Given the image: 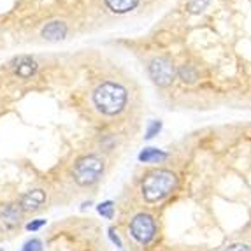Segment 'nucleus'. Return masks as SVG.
Segmentation results:
<instances>
[{"instance_id": "obj_1", "label": "nucleus", "mask_w": 251, "mask_h": 251, "mask_svg": "<svg viewBox=\"0 0 251 251\" xmlns=\"http://www.w3.org/2000/svg\"><path fill=\"white\" fill-rule=\"evenodd\" d=\"M93 102L100 113L107 114V116H114V114L122 113L125 107L126 90L122 84L113 83V81L102 83L93 93Z\"/></svg>"}, {"instance_id": "obj_2", "label": "nucleus", "mask_w": 251, "mask_h": 251, "mask_svg": "<svg viewBox=\"0 0 251 251\" xmlns=\"http://www.w3.org/2000/svg\"><path fill=\"white\" fill-rule=\"evenodd\" d=\"M177 186V177L171 171H158L150 172L143 181V195L148 202H158L171 195Z\"/></svg>"}, {"instance_id": "obj_3", "label": "nucleus", "mask_w": 251, "mask_h": 251, "mask_svg": "<svg viewBox=\"0 0 251 251\" xmlns=\"http://www.w3.org/2000/svg\"><path fill=\"white\" fill-rule=\"evenodd\" d=\"M104 174V162L99 156H83L74 167V179L81 186L97 183Z\"/></svg>"}, {"instance_id": "obj_4", "label": "nucleus", "mask_w": 251, "mask_h": 251, "mask_svg": "<svg viewBox=\"0 0 251 251\" xmlns=\"http://www.w3.org/2000/svg\"><path fill=\"white\" fill-rule=\"evenodd\" d=\"M130 232H132V237L141 244H148L153 241L156 234V225L155 220L151 214L141 213L132 220L130 223Z\"/></svg>"}, {"instance_id": "obj_5", "label": "nucleus", "mask_w": 251, "mask_h": 251, "mask_svg": "<svg viewBox=\"0 0 251 251\" xmlns=\"http://www.w3.org/2000/svg\"><path fill=\"white\" fill-rule=\"evenodd\" d=\"M148 71H150L151 79L155 81V84H158V86H169L176 77V67L172 65L171 60L162 58V56L151 60Z\"/></svg>"}, {"instance_id": "obj_6", "label": "nucleus", "mask_w": 251, "mask_h": 251, "mask_svg": "<svg viewBox=\"0 0 251 251\" xmlns=\"http://www.w3.org/2000/svg\"><path fill=\"white\" fill-rule=\"evenodd\" d=\"M23 209L20 204H2L0 205V226L4 230H13L20 225Z\"/></svg>"}, {"instance_id": "obj_7", "label": "nucleus", "mask_w": 251, "mask_h": 251, "mask_svg": "<svg viewBox=\"0 0 251 251\" xmlns=\"http://www.w3.org/2000/svg\"><path fill=\"white\" fill-rule=\"evenodd\" d=\"M46 202V193L42 190H32V192L25 193L20 201V207L23 209V213H30V211H37L42 204Z\"/></svg>"}, {"instance_id": "obj_8", "label": "nucleus", "mask_w": 251, "mask_h": 251, "mask_svg": "<svg viewBox=\"0 0 251 251\" xmlns=\"http://www.w3.org/2000/svg\"><path fill=\"white\" fill-rule=\"evenodd\" d=\"M67 34V25L63 21H51L42 28V37L48 41H60Z\"/></svg>"}, {"instance_id": "obj_9", "label": "nucleus", "mask_w": 251, "mask_h": 251, "mask_svg": "<svg viewBox=\"0 0 251 251\" xmlns=\"http://www.w3.org/2000/svg\"><path fill=\"white\" fill-rule=\"evenodd\" d=\"M35 71H37V63H35L32 58H28V56H23V58L18 60L16 74L20 75V77H30V75L35 74Z\"/></svg>"}, {"instance_id": "obj_10", "label": "nucleus", "mask_w": 251, "mask_h": 251, "mask_svg": "<svg viewBox=\"0 0 251 251\" xmlns=\"http://www.w3.org/2000/svg\"><path fill=\"white\" fill-rule=\"evenodd\" d=\"M139 0H105V5H107L113 13L116 14H123V13H128L132 9L137 5Z\"/></svg>"}, {"instance_id": "obj_11", "label": "nucleus", "mask_w": 251, "mask_h": 251, "mask_svg": "<svg viewBox=\"0 0 251 251\" xmlns=\"http://www.w3.org/2000/svg\"><path fill=\"white\" fill-rule=\"evenodd\" d=\"M167 158V153L156 150V148H144L141 153H139V160L144 163H155V162H162V160Z\"/></svg>"}, {"instance_id": "obj_12", "label": "nucleus", "mask_w": 251, "mask_h": 251, "mask_svg": "<svg viewBox=\"0 0 251 251\" xmlns=\"http://www.w3.org/2000/svg\"><path fill=\"white\" fill-rule=\"evenodd\" d=\"M179 75H181V79L184 81V83H195L197 81V71L192 67V65H183L181 67V71H179Z\"/></svg>"}, {"instance_id": "obj_13", "label": "nucleus", "mask_w": 251, "mask_h": 251, "mask_svg": "<svg viewBox=\"0 0 251 251\" xmlns=\"http://www.w3.org/2000/svg\"><path fill=\"white\" fill-rule=\"evenodd\" d=\"M97 211H99V214H102L104 218H107V220H111V218L114 216V204L111 201L107 202H102V204L97 205Z\"/></svg>"}, {"instance_id": "obj_14", "label": "nucleus", "mask_w": 251, "mask_h": 251, "mask_svg": "<svg viewBox=\"0 0 251 251\" xmlns=\"http://www.w3.org/2000/svg\"><path fill=\"white\" fill-rule=\"evenodd\" d=\"M209 5V0H190L188 2V11L193 14L197 13H202L205 7Z\"/></svg>"}, {"instance_id": "obj_15", "label": "nucleus", "mask_w": 251, "mask_h": 251, "mask_svg": "<svg viewBox=\"0 0 251 251\" xmlns=\"http://www.w3.org/2000/svg\"><path fill=\"white\" fill-rule=\"evenodd\" d=\"M162 130V122H151L148 125V130H146V139H153L155 135H158V132Z\"/></svg>"}, {"instance_id": "obj_16", "label": "nucleus", "mask_w": 251, "mask_h": 251, "mask_svg": "<svg viewBox=\"0 0 251 251\" xmlns=\"http://www.w3.org/2000/svg\"><path fill=\"white\" fill-rule=\"evenodd\" d=\"M21 251H42V243L39 239H30V241H26L23 244Z\"/></svg>"}, {"instance_id": "obj_17", "label": "nucleus", "mask_w": 251, "mask_h": 251, "mask_svg": "<svg viewBox=\"0 0 251 251\" xmlns=\"http://www.w3.org/2000/svg\"><path fill=\"white\" fill-rule=\"evenodd\" d=\"M44 225H46V220H34V222L26 223V230L35 232V230H39V228H42Z\"/></svg>"}, {"instance_id": "obj_18", "label": "nucleus", "mask_w": 251, "mask_h": 251, "mask_svg": "<svg viewBox=\"0 0 251 251\" xmlns=\"http://www.w3.org/2000/svg\"><path fill=\"white\" fill-rule=\"evenodd\" d=\"M109 239H111V241L116 244V248H123L122 239L118 237V234H116V230H114V228H109Z\"/></svg>"}, {"instance_id": "obj_19", "label": "nucleus", "mask_w": 251, "mask_h": 251, "mask_svg": "<svg viewBox=\"0 0 251 251\" xmlns=\"http://www.w3.org/2000/svg\"><path fill=\"white\" fill-rule=\"evenodd\" d=\"M226 251H251V248L246 246V244H234V246H230Z\"/></svg>"}]
</instances>
